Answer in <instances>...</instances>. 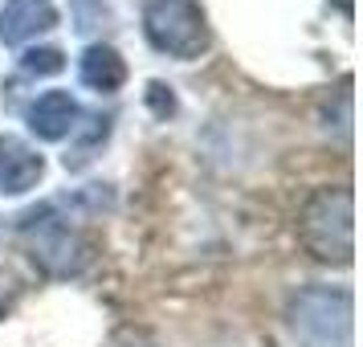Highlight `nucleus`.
Masks as SVG:
<instances>
[{"label": "nucleus", "instance_id": "1", "mask_svg": "<svg viewBox=\"0 0 363 347\" xmlns=\"http://www.w3.org/2000/svg\"><path fill=\"white\" fill-rule=\"evenodd\" d=\"M298 237L314 262L351 265L355 258V197L347 184L318 188L298 216Z\"/></svg>", "mask_w": 363, "mask_h": 347}, {"label": "nucleus", "instance_id": "2", "mask_svg": "<svg viewBox=\"0 0 363 347\" xmlns=\"http://www.w3.org/2000/svg\"><path fill=\"white\" fill-rule=\"evenodd\" d=\"M290 331L302 347H351V290L306 286L286 307Z\"/></svg>", "mask_w": 363, "mask_h": 347}, {"label": "nucleus", "instance_id": "3", "mask_svg": "<svg viewBox=\"0 0 363 347\" xmlns=\"http://www.w3.org/2000/svg\"><path fill=\"white\" fill-rule=\"evenodd\" d=\"M143 37L155 53H167L176 62H196L208 50V17L196 0H147L143 9Z\"/></svg>", "mask_w": 363, "mask_h": 347}, {"label": "nucleus", "instance_id": "4", "mask_svg": "<svg viewBox=\"0 0 363 347\" xmlns=\"http://www.w3.org/2000/svg\"><path fill=\"white\" fill-rule=\"evenodd\" d=\"M21 233L29 241V253L41 274L50 278H69L86 265V241L69 225V216H57L53 204H41L21 216Z\"/></svg>", "mask_w": 363, "mask_h": 347}, {"label": "nucleus", "instance_id": "5", "mask_svg": "<svg viewBox=\"0 0 363 347\" xmlns=\"http://www.w3.org/2000/svg\"><path fill=\"white\" fill-rule=\"evenodd\" d=\"M78 119H82V106L74 102L69 90H45L41 99H33L25 106V123L37 139L45 143H62L78 131Z\"/></svg>", "mask_w": 363, "mask_h": 347}, {"label": "nucleus", "instance_id": "6", "mask_svg": "<svg viewBox=\"0 0 363 347\" xmlns=\"http://www.w3.org/2000/svg\"><path fill=\"white\" fill-rule=\"evenodd\" d=\"M57 25L53 0H4L0 9V45H25Z\"/></svg>", "mask_w": 363, "mask_h": 347}, {"label": "nucleus", "instance_id": "7", "mask_svg": "<svg viewBox=\"0 0 363 347\" xmlns=\"http://www.w3.org/2000/svg\"><path fill=\"white\" fill-rule=\"evenodd\" d=\"M41 176H45V155H37L17 135H0V192L21 197L37 188Z\"/></svg>", "mask_w": 363, "mask_h": 347}, {"label": "nucleus", "instance_id": "8", "mask_svg": "<svg viewBox=\"0 0 363 347\" xmlns=\"http://www.w3.org/2000/svg\"><path fill=\"white\" fill-rule=\"evenodd\" d=\"M78 74H82V82L90 90H99V94H115L118 86L127 82V62H123V53L115 45H86L82 57H78Z\"/></svg>", "mask_w": 363, "mask_h": 347}, {"label": "nucleus", "instance_id": "9", "mask_svg": "<svg viewBox=\"0 0 363 347\" xmlns=\"http://www.w3.org/2000/svg\"><path fill=\"white\" fill-rule=\"evenodd\" d=\"M21 70H25L29 78H53V74H62V70H66V53L57 50V45L25 50V53H21Z\"/></svg>", "mask_w": 363, "mask_h": 347}, {"label": "nucleus", "instance_id": "10", "mask_svg": "<svg viewBox=\"0 0 363 347\" xmlns=\"http://www.w3.org/2000/svg\"><path fill=\"white\" fill-rule=\"evenodd\" d=\"M13 294H17V278H13V274H4V270H0V311H4V307H9V302H13Z\"/></svg>", "mask_w": 363, "mask_h": 347}]
</instances>
